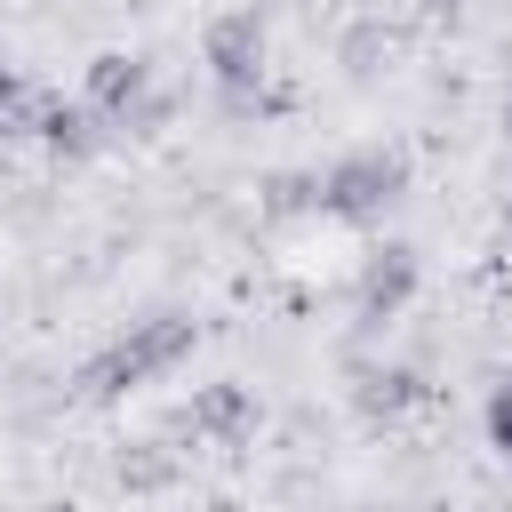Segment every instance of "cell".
<instances>
[{
	"label": "cell",
	"mask_w": 512,
	"mask_h": 512,
	"mask_svg": "<svg viewBox=\"0 0 512 512\" xmlns=\"http://www.w3.org/2000/svg\"><path fill=\"white\" fill-rule=\"evenodd\" d=\"M192 352V320H176V312H160V320H136L96 368H88V392L96 400H112V392H136V384H152V376H168L176 360Z\"/></svg>",
	"instance_id": "cell-1"
},
{
	"label": "cell",
	"mask_w": 512,
	"mask_h": 512,
	"mask_svg": "<svg viewBox=\"0 0 512 512\" xmlns=\"http://www.w3.org/2000/svg\"><path fill=\"white\" fill-rule=\"evenodd\" d=\"M400 184H408V160H400V152H352V160H336V168L320 176V208L368 224V216H384V208L400 200Z\"/></svg>",
	"instance_id": "cell-2"
},
{
	"label": "cell",
	"mask_w": 512,
	"mask_h": 512,
	"mask_svg": "<svg viewBox=\"0 0 512 512\" xmlns=\"http://www.w3.org/2000/svg\"><path fill=\"white\" fill-rule=\"evenodd\" d=\"M208 72H216L232 96H248V88L264 80V24H256V8H232V16L208 24Z\"/></svg>",
	"instance_id": "cell-3"
},
{
	"label": "cell",
	"mask_w": 512,
	"mask_h": 512,
	"mask_svg": "<svg viewBox=\"0 0 512 512\" xmlns=\"http://www.w3.org/2000/svg\"><path fill=\"white\" fill-rule=\"evenodd\" d=\"M144 104H152V64H144V56H96V64H88V120L136 128Z\"/></svg>",
	"instance_id": "cell-4"
},
{
	"label": "cell",
	"mask_w": 512,
	"mask_h": 512,
	"mask_svg": "<svg viewBox=\"0 0 512 512\" xmlns=\"http://www.w3.org/2000/svg\"><path fill=\"white\" fill-rule=\"evenodd\" d=\"M416 296V248H376L368 256V272H360V304H368V320H384V312H400Z\"/></svg>",
	"instance_id": "cell-5"
},
{
	"label": "cell",
	"mask_w": 512,
	"mask_h": 512,
	"mask_svg": "<svg viewBox=\"0 0 512 512\" xmlns=\"http://www.w3.org/2000/svg\"><path fill=\"white\" fill-rule=\"evenodd\" d=\"M248 424H256V400H248L240 384H208V392H192V432L232 440V432H248Z\"/></svg>",
	"instance_id": "cell-6"
},
{
	"label": "cell",
	"mask_w": 512,
	"mask_h": 512,
	"mask_svg": "<svg viewBox=\"0 0 512 512\" xmlns=\"http://www.w3.org/2000/svg\"><path fill=\"white\" fill-rule=\"evenodd\" d=\"M488 448L512 464V384H496V392H488Z\"/></svg>",
	"instance_id": "cell-7"
},
{
	"label": "cell",
	"mask_w": 512,
	"mask_h": 512,
	"mask_svg": "<svg viewBox=\"0 0 512 512\" xmlns=\"http://www.w3.org/2000/svg\"><path fill=\"white\" fill-rule=\"evenodd\" d=\"M208 512H240V504H208Z\"/></svg>",
	"instance_id": "cell-8"
}]
</instances>
